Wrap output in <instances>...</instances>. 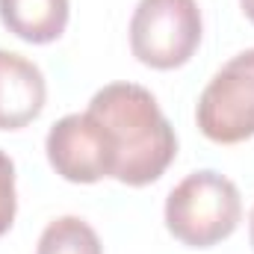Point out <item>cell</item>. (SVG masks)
Segmentation results:
<instances>
[{"label":"cell","instance_id":"obj_10","mask_svg":"<svg viewBox=\"0 0 254 254\" xmlns=\"http://www.w3.org/2000/svg\"><path fill=\"white\" fill-rule=\"evenodd\" d=\"M240 6H243V12H246V18L254 24V0H240Z\"/></svg>","mask_w":254,"mask_h":254},{"label":"cell","instance_id":"obj_9","mask_svg":"<svg viewBox=\"0 0 254 254\" xmlns=\"http://www.w3.org/2000/svg\"><path fill=\"white\" fill-rule=\"evenodd\" d=\"M15 210H18V198H15V166L0 151V237L12 228Z\"/></svg>","mask_w":254,"mask_h":254},{"label":"cell","instance_id":"obj_8","mask_svg":"<svg viewBox=\"0 0 254 254\" xmlns=\"http://www.w3.org/2000/svg\"><path fill=\"white\" fill-rule=\"evenodd\" d=\"M36 254H104V246L89 222L63 216L42 231Z\"/></svg>","mask_w":254,"mask_h":254},{"label":"cell","instance_id":"obj_7","mask_svg":"<svg viewBox=\"0 0 254 254\" xmlns=\"http://www.w3.org/2000/svg\"><path fill=\"white\" fill-rule=\"evenodd\" d=\"M68 0H0V21L30 45L57 42L68 27Z\"/></svg>","mask_w":254,"mask_h":254},{"label":"cell","instance_id":"obj_3","mask_svg":"<svg viewBox=\"0 0 254 254\" xmlns=\"http://www.w3.org/2000/svg\"><path fill=\"white\" fill-rule=\"evenodd\" d=\"M201 9L195 0H139L130 18V51L148 68L172 71L201 45Z\"/></svg>","mask_w":254,"mask_h":254},{"label":"cell","instance_id":"obj_1","mask_svg":"<svg viewBox=\"0 0 254 254\" xmlns=\"http://www.w3.org/2000/svg\"><path fill=\"white\" fill-rule=\"evenodd\" d=\"M89 113L110 130L116 181L145 187L163 178L178 154V136L154 95L136 83H110L89 101Z\"/></svg>","mask_w":254,"mask_h":254},{"label":"cell","instance_id":"obj_5","mask_svg":"<svg viewBox=\"0 0 254 254\" xmlns=\"http://www.w3.org/2000/svg\"><path fill=\"white\" fill-rule=\"evenodd\" d=\"M48 160L71 184H95L116 175V148L110 130L89 110L60 119L48 133Z\"/></svg>","mask_w":254,"mask_h":254},{"label":"cell","instance_id":"obj_2","mask_svg":"<svg viewBox=\"0 0 254 254\" xmlns=\"http://www.w3.org/2000/svg\"><path fill=\"white\" fill-rule=\"evenodd\" d=\"M243 219V198L234 181L204 169L184 178L166 198V228L190 249L228 240Z\"/></svg>","mask_w":254,"mask_h":254},{"label":"cell","instance_id":"obj_6","mask_svg":"<svg viewBox=\"0 0 254 254\" xmlns=\"http://www.w3.org/2000/svg\"><path fill=\"white\" fill-rule=\"evenodd\" d=\"M48 86L39 65L21 54L0 51V130H21L45 110Z\"/></svg>","mask_w":254,"mask_h":254},{"label":"cell","instance_id":"obj_11","mask_svg":"<svg viewBox=\"0 0 254 254\" xmlns=\"http://www.w3.org/2000/svg\"><path fill=\"white\" fill-rule=\"evenodd\" d=\"M249 237H252V246H254V210H252V222H249Z\"/></svg>","mask_w":254,"mask_h":254},{"label":"cell","instance_id":"obj_4","mask_svg":"<svg viewBox=\"0 0 254 254\" xmlns=\"http://www.w3.org/2000/svg\"><path fill=\"white\" fill-rule=\"evenodd\" d=\"M195 122L219 145H237L254 136V48L222 65L198 98Z\"/></svg>","mask_w":254,"mask_h":254}]
</instances>
